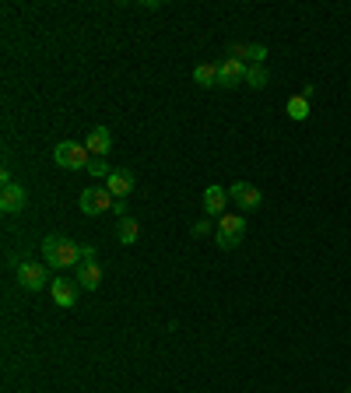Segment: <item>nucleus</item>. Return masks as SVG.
Here are the masks:
<instances>
[{"mask_svg": "<svg viewBox=\"0 0 351 393\" xmlns=\"http://www.w3.org/2000/svg\"><path fill=\"white\" fill-rule=\"evenodd\" d=\"M42 256L53 270H67L81 263V246H74L67 236H46L42 239Z\"/></svg>", "mask_w": 351, "mask_h": 393, "instance_id": "obj_1", "label": "nucleus"}, {"mask_svg": "<svg viewBox=\"0 0 351 393\" xmlns=\"http://www.w3.org/2000/svg\"><path fill=\"white\" fill-rule=\"evenodd\" d=\"M243 236H246V221H243L239 214H221V218H218L214 243H218L221 250H236V246L243 243Z\"/></svg>", "mask_w": 351, "mask_h": 393, "instance_id": "obj_2", "label": "nucleus"}, {"mask_svg": "<svg viewBox=\"0 0 351 393\" xmlns=\"http://www.w3.org/2000/svg\"><path fill=\"white\" fill-rule=\"evenodd\" d=\"M53 161L60 165V168H88L92 155H88V148L78 144V141H60V144L53 148Z\"/></svg>", "mask_w": 351, "mask_h": 393, "instance_id": "obj_3", "label": "nucleus"}, {"mask_svg": "<svg viewBox=\"0 0 351 393\" xmlns=\"http://www.w3.org/2000/svg\"><path fill=\"white\" fill-rule=\"evenodd\" d=\"M15 270H18V285H22L25 292H42L46 285H53L46 263H39V260H22Z\"/></svg>", "mask_w": 351, "mask_h": 393, "instance_id": "obj_4", "label": "nucleus"}, {"mask_svg": "<svg viewBox=\"0 0 351 393\" xmlns=\"http://www.w3.org/2000/svg\"><path fill=\"white\" fill-rule=\"evenodd\" d=\"M112 204H116V197L105 190V186H92V190H85L81 197H78V207L88 214V218H95V214H105V211H112Z\"/></svg>", "mask_w": 351, "mask_h": 393, "instance_id": "obj_5", "label": "nucleus"}, {"mask_svg": "<svg viewBox=\"0 0 351 393\" xmlns=\"http://www.w3.org/2000/svg\"><path fill=\"white\" fill-rule=\"evenodd\" d=\"M246 60H236V56H225L218 64V88H239L246 85Z\"/></svg>", "mask_w": 351, "mask_h": 393, "instance_id": "obj_6", "label": "nucleus"}, {"mask_svg": "<svg viewBox=\"0 0 351 393\" xmlns=\"http://www.w3.org/2000/svg\"><path fill=\"white\" fill-rule=\"evenodd\" d=\"M25 207H28V193H25V186L11 183V186L0 190V211H4V214H22Z\"/></svg>", "mask_w": 351, "mask_h": 393, "instance_id": "obj_7", "label": "nucleus"}, {"mask_svg": "<svg viewBox=\"0 0 351 393\" xmlns=\"http://www.w3.org/2000/svg\"><path fill=\"white\" fill-rule=\"evenodd\" d=\"M49 295H53V302L60 306V309H74V302H78V285H74V281H67V277H53Z\"/></svg>", "mask_w": 351, "mask_h": 393, "instance_id": "obj_8", "label": "nucleus"}, {"mask_svg": "<svg viewBox=\"0 0 351 393\" xmlns=\"http://www.w3.org/2000/svg\"><path fill=\"white\" fill-rule=\"evenodd\" d=\"M228 197L236 200L243 211H257L264 204V193L253 186V183H236V186H228Z\"/></svg>", "mask_w": 351, "mask_h": 393, "instance_id": "obj_9", "label": "nucleus"}, {"mask_svg": "<svg viewBox=\"0 0 351 393\" xmlns=\"http://www.w3.org/2000/svg\"><path fill=\"white\" fill-rule=\"evenodd\" d=\"M85 148H88L92 158H105V155L112 151V134H109L105 127H92L88 137H85Z\"/></svg>", "mask_w": 351, "mask_h": 393, "instance_id": "obj_10", "label": "nucleus"}, {"mask_svg": "<svg viewBox=\"0 0 351 393\" xmlns=\"http://www.w3.org/2000/svg\"><path fill=\"white\" fill-rule=\"evenodd\" d=\"M105 190H109L112 197L127 200V193L134 190V173H127V168H112L109 180H105Z\"/></svg>", "mask_w": 351, "mask_h": 393, "instance_id": "obj_11", "label": "nucleus"}, {"mask_svg": "<svg viewBox=\"0 0 351 393\" xmlns=\"http://www.w3.org/2000/svg\"><path fill=\"white\" fill-rule=\"evenodd\" d=\"M225 204H228V190H225V186L214 183V186L204 190V214H207V218H221Z\"/></svg>", "mask_w": 351, "mask_h": 393, "instance_id": "obj_12", "label": "nucleus"}, {"mask_svg": "<svg viewBox=\"0 0 351 393\" xmlns=\"http://www.w3.org/2000/svg\"><path fill=\"white\" fill-rule=\"evenodd\" d=\"M78 285H81L85 292H95V288L102 285V263H99V260L78 263Z\"/></svg>", "mask_w": 351, "mask_h": 393, "instance_id": "obj_13", "label": "nucleus"}, {"mask_svg": "<svg viewBox=\"0 0 351 393\" xmlns=\"http://www.w3.org/2000/svg\"><path fill=\"white\" fill-rule=\"evenodd\" d=\"M194 85L214 88V85H218V64H197V67H194Z\"/></svg>", "mask_w": 351, "mask_h": 393, "instance_id": "obj_14", "label": "nucleus"}, {"mask_svg": "<svg viewBox=\"0 0 351 393\" xmlns=\"http://www.w3.org/2000/svg\"><path fill=\"white\" fill-rule=\"evenodd\" d=\"M232 56H236V60H246L250 64H264L267 60V46H232Z\"/></svg>", "mask_w": 351, "mask_h": 393, "instance_id": "obj_15", "label": "nucleus"}, {"mask_svg": "<svg viewBox=\"0 0 351 393\" xmlns=\"http://www.w3.org/2000/svg\"><path fill=\"white\" fill-rule=\"evenodd\" d=\"M137 236H141V225L134 218H123L120 229H116V239H120L123 246H130V243H137Z\"/></svg>", "mask_w": 351, "mask_h": 393, "instance_id": "obj_16", "label": "nucleus"}, {"mask_svg": "<svg viewBox=\"0 0 351 393\" xmlns=\"http://www.w3.org/2000/svg\"><path fill=\"white\" fill-rule=\"evenodd\" d=\"M284 112H288L291 120H309V98L291 95V98H288V105H284Z\"/></svg>", "mask_w": 351, "mask_h": 393, "instance_id": "obj_17", "label": "nucleus"}, {"mask_svg": "<svg viewBox=\"0 0 351 393\" xmlns=\"http://www.w3.org/2000/svg\"><path fill=\"white\" fill-rule=\"evenodd\" d=\"M267 81H271L267 67H264V64H250V71H246V85L260 91V88H267Z\"/></svg>", "mask_w": 351, "mask_h": 393, "instance_id": "obj_18", "label": "nucleus"}, {"mask_svg": "<svg viewBox=\"0 0 351 393\" xmlns=\"http://www.w3.org/2000/svg\"><path fill=\"white\" fill-rule=\"evenodd\" d=\"M88 173H92V176H102V180H109V173H112V168L105 165V158H92V161H88Z\"/></svg>", "mask_w": 351, "mask_h": 393, "instance_id": "obj_19", "label": "nucleus"}, {"mask_svg": "<svg viewBox=\"0 0 351 393\" xmlns=\"http://www.w3.org/2000/svg\"><path fill=\"white\" fill-rule=\"evenodd\" d=\"M207 232H211V218H204V221L194 225V236H207Z\"/></svg>", "mask_w": 351, "mask_h": 393, "instance_id": "obj_20", "label": "nucleus"}, {"mask_svg": "<svg viewBox=\"0 0 351 393\" xmlns=\"http://www.w3.org/2000/svg\"><path fill=\"white\" fill-rule=\"evenodd\" d=\"M92 260H99L95 256V246H81V263H92Z\"/></svg>", "mask_w": 351, "mask_h": 393, "instance_id": "obj_21", "label": "nucleus"}, {"mask_svg": "<svg viewBox=\"0 0 351 393\" xmlns=\"http://www.w3.org/2000/svg\"><path fill=\"white\" fill-rule=\"evenodd\" d=\"M112 214H123V218H127V200H120V197H116V204H112Z\"/></svg>", "mask_w": 351, "mask_h": 393, "instance_id": "obj_22", "label": "nucleus"}]
</instances>
